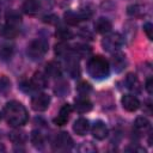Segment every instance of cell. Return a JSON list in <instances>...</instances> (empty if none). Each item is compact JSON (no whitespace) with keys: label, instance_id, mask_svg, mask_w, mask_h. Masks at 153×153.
<instances>
[{"label":"cell","instance_id":"cell-17","mask_svg":"<svg viewBox=\"0 0 153 153\" xmlns=\"http://www.w3.org/2000/svg\"><path fill=\"white\" fill-rule=\"evenodd\" d=\"M111 29H112V23L109 18L106 17H99L96 22H94V30L98 32V33H102V35H106L109 32H111Z\"/></svg>","mask_w":153,"mask_h":153},{"label":"cell","instance_id":"cell-6","mask_svg":"<svg viewBox=\"0 0 153 153\" xmlns=\"http://www.w3.org/2000/svg\"><path fill=\"white\" fill-rule=\"evenodd\" d=\"M50 105V96L47 93H37L31 98V108L35 111H45Z\"/></svg>","mask_w":153,"mask_h":153},{"label":"cell","instance_id":"cell-30","mask_svg":"<svg viewBox=\"0 0 153 153\" xmlns=\"http://www.w3.org/2000/svg\"><path fill=\"white\" fill-rule=\"evenodd\" d=\"M63 19H65V22H66L68 25H72V26L78 25L79 22H80V19H79L76 12H74V11H67V12H65Z\"/></svg>","mask_w":153,"mask_h":153},{"label":"cell","instance_id":"cell-9","mask_svg":"<svg viewBox=\"0 0 153 153\" xmlns=\"http://www.w3.org/2000/svg\"><path fill=\"white\" fill-rule=\"evenodd\" d=\"M90 129H91V134L97 140H104L108 136V134H109V129H108L106 124L103 121H100V120L96 121L90 127Z\"/></svg>","mask_w":153,"mask_h":153},{"label":"cell","instance_id":"cell-34","mask_svg":"<svg viewBox=\"0 0 153 153\" xmlns=\"http://www.w3.org/2000/svg\"><path fill=\"white\" fill-rule=\"evenodd\" d=\"M12 53H13V47L10 45V44H4L1 48H0V57L2 60H7L12 56Z\"/></svg>","mask_w":153,"mask_h":153},{"label":"cell","instance_id":"cell-23","mask_svg":"<svg viewBox=\"0 0 153 153\" xmlns=\"http://www.w3.org/2000/svg\"><path fill=\"white\" fill-rule=\"evenodd\" d=\"M30 141L36 149L42 151L45 146V139L39 130H32L30 134Z\"/></svg>","mask_w":153,"mask_h":153},{"label":"cell","instance_id":"cell-40","mask_svg":"<svg viewBox=\"0 0 153 153\" xmlns=\"http://www.w3.org/2000/svg\"><path fill=\"white\" fill-rule=\"evenodd\" d=\"M1 26H2V25H1V22H0V29H1Z\"/></svg>","mask_w":153,"mask_h":153},{"label":"cell","instance_id":"cell-26","mask_svg":"<svg viewBox=\"0 0 153 153\" xmlns=\"http://www.w3.org/2000/svg\"><path fill=\"white\" fill-rule=\"evenodd\" d=\"M8 139L14 143V145H24L27 140V135L25 134V131L19 130V129H14L8 134Z\"/></svg>","mask_w":153,"mask_h":153},{"label":"cell","instance_id":"cell-38","mask_svg":"<svg viewBox=\"0 0 153 153\" xmlns=\"http://www.w3.org/2000/svg\"><path fill=\"white\" fill-rule=\"evenodd\" d=\"M152 86H153V78L151 75H148V78L146 79V82H145V88L148 92V94H152V92H153Z\"/></svg>","mask_w":153,"mask_h":153},{"label":"cell","instance_id":"cell-36","mask_svg":"<svg viewBox=\"0 0 153 153\" xmlns=\"http://www.w3.org/2000/svg\"><path fill=\"white\" fill-rule=\"evenodd\" d=\"M43 22L44 23H48L50 25H56L59 23V17L55 16V14H48V16H44L43 17Z\"/></svg>","mask_w":153,"mask_h":153},{"label":"cell","instance_id":"cell-29","mask_svg":"<svg viewBox=\"0 0 153 153\" xmlns=\"http://www.w3.org/2000/svg\"><path fill=\"white\" fill-rule=\"evenodd\" d=\"M76 14H78L80 22H82V20H88V19L93 16V8H92L91 6H88V5H86V6L81 7V8H79V11L76 12Z\"/></svg>","mask_w":153,"mask_h":153},{"label":"cell","instance_id":"cell-8","mask_svg":"<svg viewBox=\"0 0 153 153\" xmlns=\"http://www.w3.org/2000/svg\"><path fill=\"white\" fill-rule=\"evenodd\" d=\"M127 57L121 51H116L112 53V57H111V67L116 73H121L122 71H124L127 68Z\"/></svg>","mask_w":153,"mask_h":153},{"label":"cell","instance_id":"cell-19","mask_svg":"<svg viewBox=\"0 0 153 153\" xmlns=\"http://www.w3.org/2000/svg\"><path fill=\"white\" fill-rule=\"evenodd\" d=\"M134 129L136 134H146L151 131V122L145 116H139L134 122Z\"/></svg>","mask_w":153,"mask_h":153},{"label":"cell","instance_id":"cell-35","mask_svg":"<svg viewBox=\"0 0 153 153\" xmlns=\"http://www.w3.org/2000/svg\"><path fill=\"white\" fill-rule=\"evenodd\" d=\"M19 87H20V90H22L23 92H25V93H29V92H33V91H35L33 87H32V85H31V81H30V80H23V81L19 84Z\"/></svg>","mask_w":153,"mask_h":153},{"label":"cell","instance_id":"cell-32","mask_svg":"<svg viewBox=\"0 0 153 153\" xmlns=\"http://www.w3.org/2000/svg\"><path fill=\"white\" fill-rule=\"evenodd\" d=\"M78 151L81 153H94V152H97V147L92 142L87 141V142L80 143V146L78 147Z\"/></svg>","mask_w":153,"mask_h":153},{"label":"cell","instance_id":"cell-28","mask_svg":"<svg viewBox=\"0 0 153 153\" xmlns=\"http://www.w3.org/2000/svg\"><path fill=\"white\" fill-rule=\"evenodd\" d=\"M11 88H12L11 80L6 75H1L0 76V94L7 96L11 91Z\"/></svg>","mask_w":153,"mask_h":153},{"label":"cell","instance_id":"cell-1","mask_svg":"<svg viewBox=\"0 0 153 153\" xmlns=\"http://www.w3.org/2000/svg\"><path fill=\"white\" fill-rule=\"evenodd\" d=\"M2 115L6 122L13 128H19L24 126L29 120V114L26 108L17 100H11L6 103L2 110Z\"/></svg>","mask_w":153,"mask_h":153},{"label":"cell","instance_id":"cell-15","mask_svg":"<svg viewBox=\"0 0 153 153\" xmlns=\"http://www.w3.org/2000/svg\"><path fill=\"white\" fill-rule=\"evenodd\" d=\"M42 8V2L39 0H24L22 5V11L27 16H35Z\"/></svg>","mask_w":153,"mask_h":153},{"label":"cell","instance_id":"cell-2","mask_svg":"<svg viewBox=\"0 0 153 153\" xmlns=\"http://www.w3.org/2000/svg\"><path fill=\"white\" fill-rule=\"evenodd\" d=\"M86 71L91 78L96 80H103L110 75V63L104 56L94 55L88 59L86 63Z\"/></svg>","mask_w":153,"mask_h":153},{"label":"cell","instance_id":"cell-4","mask_svg":"<svg viewBox=\"0 0 153 153\" xmlns=\"http://www.w3.org/2000/svg\"><path fill=\"white\" fill-rule=\"evenodd\" d=\"M124 38L118 32H109L102 39V47L108 53H116L123 45Z\"/></svg>","mask_w":153,"mask_h":153},{"label":"cell","instance_id":"cell-22","mask_svg":"<svg viewBox=\"0 0 153 153\" xmlns=\"http://www.w3.org/2000/svg\"><path fill=\"white\" fill-rule=\"evenodd\" d=\"M54 51H55V55L57 57H61V59H66L68 57L69 55L73 54V49L71 45H68L66 42H60L57 44H55V48H54Z\"/></svg>","mask_w":153,"mask_h":153},{"label":"cell","instance_id":"cell-7","mask_svg":"<svg viewBox=\"0 0 153 153\" xmlns=\"http://www.w3.org/2000/svg\"><path fill=\"white\" fill-rule=\"evenodd\" d=\"M65 67L66 72L71 78H79L80 76V65H79V59L72 54L68 57L65 59Z\"/></svg>","mask_w":153,"mask_h":153},{"label":"cell","instance_id":"cell-14","mask_svg":"<svg viewBox=\"0 0 153 153\" xmlns=\"http://www.w3.org/2000/svg\"><path fill=\"white\" fill-rule=\"evenodd\" d=\"M30 81H31V85L35 91L43 90V88L48 87V76L43 72H36L32 75V78L30 79Z\"/></svg>","mask_w":153,"mask_h":153},{"label":"cell","instance_id":"cell-5","mask_svg":"<svg viewBox=\"0 0 153 153\" xmlns=\"http://www.w3.org/2000/svg\"><path fill=\"white\" fill-rule=\"evenodd\" d=\"M74 146V141L72 136L67 131H60L55 135V137L51 141V148L53 151L57 152H67L71 151Z\"/></svg>","mask_w":153,"mask_h":153},{"label":"cell","instance_id":"cell-18","mask_svg":"<svg viewBox=\"0 0 153 153\" xmlns=\"http://www.w3.org/2000/svg\"><path fill=\"white\" fill-rule=\"evenodd\" d=\"M90 121L85 117H79L74 123H73V131L79 135V136H84L87 134V131L90 130Z\"/></svg>","mask_w":153,"mask_h":153},{"label":"cell","instance_id":"cell-31","mask_svg":"<svg viewBox=\"0 0 153 153\" xmlns=\"http://www.w3.org/2000/svg\"><path fill=\"white\" fill-rule=\"evenodd\" d=\"M1 35L4 36V37H6V38H13V37H16L17 35H18V32H19V30L18 29H14V27H11V26H8V25H4V26H1Z\"/></svg>","mask_w":153,"mask_h":153},{"label":"cell","instance_id":"cell-10","mask_svg":"<svg viewBox=\"0 0 153 153\" xmlns=\"http://www.w3.org/2000/svg\"><path fill=\"white\" fill-rule=\"evenodd\" d=\"M148 6L145 4H133L127 7V14L131 18H143L148 14Z\"/></svg>","mask_w":153,"mask_h":153},{"label":"cell","instance_id":"cell-24","mask_svg":"<svg viewBox=\"0 0 153 153\" xmlns=\"http://www.w3.org/2000/svg\"><path fill=\"white\" fill-rule=\"evenodd\" d=\"M54 93L59 97H65L69 93V84L62 79L61 76L57 78L56 82H55V87H54Z\"/></svg>","mask_w":153,"mask_h":153},{"label":"cell","instance_id":"cell-13","mask_svg":"<svg viewBox=\"0 0 153 153\" xmlns=\"http://www.w3.org/2000/svg\"><path fill=\"white\" fill-rule=\"evenodd\" d=\"M72 110H73V109H72V105H71V104H68V103L63 104V105L61 106L60 111H59V115L54 118V123H55L56 126H65V124L68 122L69 117H71Z\"/></svg>","mask_w":153,"mask_h":153},{"label":"cell","instance_id":"cell-12","mask_svg":"<svg viewBox=\"0 0 153 153\" xmlns=\"http://www.w3.org/2000/svg\"><path fill=\"white\" fill-rule=\"evenodd\" d=\"M93 104L90 100V98L87 96H81L79 94V97H76L74 99V110L79 114H85L88 112L92 109Z\"/></svg>","mask_w":153,"mask_h":153},{"label":"cell","instance_id":"cell-16","mask_svg":"<svg viewBox=\"0 0 153 153\" xmlns=\"http://www.w3.org/2000/svg\"><path fill=\"white\" fill-rule=\"evenodd\" d=\"M5 19H6V25L18 29L20 30V25H22V16L19 14V12H17L16 10H8L5 14Z\"/></svg>","mask_w":153,"mask_h":153},{"label":"cell","instance_id":"cell-25","mask_svg":"<svg viewBox=\"0 0 153 153\" xmlns=\"http://www.w3.org/2000/svg\"><path fill=\"white\" fill-rule=\"evenodd\" d=\"M73 49V54L78 57V59H82V57H87L88 55H91L92 53V48L87 44H82V43H78L74 45Z\"/></svg>","mask_w":153,"mask_h":153},{"label":"cell","instance_id":"cell-37","mask_svg":"<svg viewBox=\"0 0 153 153\" xmlns=\"http://www.w3.org/2000/svg\"><path fill=\"white\" fill-rule=\"evenodd\" d=\"M143 31L146 32L148 39L152 41V39H153V25H152L149 22H147V23L143 24Z\"/></svg>","mask_w":153,"mask_h":153},{"label":"cell","instance_id":"cell-27","mask_svg":"<svg viewBox=\"0 0 153 153\" xmlns=\"http://www.w3.org/2000/svg\"><path fill=\"white\" fill-rule=\"evenodd\" d=\"M55 36H56L60 41L66 42V41L72 39L73 36H74V33H73V31H72L71 29H68V27H66V26H59V27L56 29V31H55Z\"/></svg>","mask_w":153,"mask_h":153},{"label":"cell","instance_id":"cell-11","mask_svg":"<svg viewBox=\"0 0 153 153\" xmlns=\"http://www.w3.org/2000/svg\"><path fill=\"white\" fill-rule=\"evenodd\" d=\"M121 104L128 112H134L140 108V100L134 94H124L121 99Z\"/></svg>","mask_w":153,"mask_h":153},{"label":"cell","instance_id":"cell-20","mask_svg":"<svg viewBox=\"0 0 153 153\" xmlns=\"http://www.w3.org/2000/svg\"><path fill=\"white\" fill-rule=\"evenodd\" d=\"M45 75L57 79L60 76H62V67L59 62L56 61H49L45 65Z\"/></svg>","mask_w":153,"mask_h":153},{"label":"cell","instance_id":"cell-3","mask_svg":"<svg viewBox=\"0 0 153 153\" xmlns=\"http://www.w3.org/2000/svg\"><path fill=\"white\" fill-rule=\"evenodd\" d=\"M49 49V43L44 38H35L31 41L27 45L26 54L32 61H38L41 60L48 51Z\"/></svg>","mask_w":153,"mask_h":153},{"label":"cell","instance_id":"cell-41","mask_svg":"<svg viewBox=\"0 0 153 153\" xmlns=\"http://www.w3.org/2000/svg\"><path fill=\"white\" fill-rule=\"evenodd\" d=\"M0 120H1V114H0Z\"/></svg>","mask_w":153,"mask_h":153},{"label":"cell","instance_id":"cell-33","mask_svg":"<svg viewBox=\"0 0 153 153\" xmlns=\"http://www.w3.org/2000/svg\"><path fill=\"white\" fill-rule=\"evenodd\" d=\"M91 90H92L91 85L88 82H86V81H80L76 85V91L81 96H88V93L91 92Z\"/></svg>","mask_w":153,"mask_h":153},{"label":"cell","instance_id":"cell-39","mask_svg":"<svg viewBox=\"0 0 153 153\" xmlns=\"http://www.w3.org/2000/svg\"><path fill=\"white\" fill-rule=\"evenodd\" d=\"M80 36H81L82 38H87V39H91V38H92V33H90L88 30H86V29H84V27L80 30Z\"/></svg>","mask_w":153,"mask_h":153},{"label":"cell","instance_id":"cell-21","mask_svg":"<svg viewBox=\"0 0 153 153\" xmlns=\"http://www.w3.org/2000/svg\"><path fill=\"white\" fill-rule=\"evenodd\" d=\"M124 84H126V87L128 90L133 91L134 93H139L141 91V84H140L137 76L134 73H128L127 74L126 80H124Z\"/></svg>","mask_w":153,"mask_h":153}]
</instances>
